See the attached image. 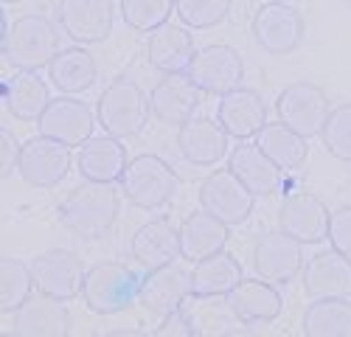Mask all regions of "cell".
Masks as SVG:
<instances>
[{
	"label": "cell",
	"instance_id": "obj_1",
	"mask_svg": "<svg viewBox=\"0 0 351 337\" xmlns=\"http://www.w3.org/2000/svg\"><path fill=\"white\" fill-rule=\"evenodd\" d=\"M119 191L112 183H90L76 186L56 208V219L65 231L79 239H101L110 234L119 216Z\"/></svg>",
	"mask_w": 351,
	"mask_h": 337
},
{
	"label": "cell",
	"instance_id": "obj_2",
	"mask_svg": "<svg viewBox=\"0 0 351 337\" xmlns=\"http://www.w3.org/2000/svg\"><path fill=\"white\" fill-rule=\"evenodd\" d=\"M152 112L149 96L141 90V84L119 76L107 84V90L96 101V118L104 132L115 138H132L146 127V118Z\"/></svg>",
	"mask_w": 351,
	"mask_h": 337
},
{
	"label": "cell",
	"instance_id": "obj_3",
	"mask_svg": "<svg viewBox=\"0 0 351 337\" xmlns=\"http://www.w3.org/2000/svg\"><path fill=\"white\" fill-rule=\"evenodd\" d=\"M141 275L119 262H99L87 270L82 298L93 315H115L135 303L141 292Z\"/></svg>",
	"mask_w": 351,
	"mask_h": 337
},
{
	"label": "cell",
	"instance_id": "obj_4",
	"mask_svg": "<svg viewBox=\"0 0 351 337\" xmlns=\"http://www.w3.org/2000/svg\"><path fill=\"white\" fill-rule=\"evenodd\" d=\"M178 175L174 168L158 155H138L127 163L121 175V191L138 208H160L174 200L178 194Z\"/></svg>",
	"mask_w": 351,
	"mask_h": 337
},
{
	"label": "cell",
	"instance_id": "obj_5",
	"mask_svg": "<svg viewBox=\"0 0 351 337\" xmlns=\"http://www.w3.org/2000/svg\"><path fill=\"white\" fill-rule=\"evenodd\" d=\"M3 53L20 71H37L51 65L60 53V34L56 25L43 14H25L14 23V32L3 45Z\"/></svg>",
	"mask_w": 351,
	"mask_h": 337
},
{
	"label": "cell",
	"instance_id": "obj_6",
	"mask_svg": "<svg viewBox=\"0 0 351 337\" xmlns=\"http://www.w3.org/2000/svg\"><path fill=\"white\" fill-rule=\"evenodd\" d=\"M17 172L28 186L53 188L71 172V147L56 138L43 135V132L37 138H28L20 147Z\"/></svg>",
	"mask_w": 351,
	"mask_h": 337
},
{
	"label": "cell",
	"instance_id": "obj_7",
	"mask_svg": "<svg viewBox=\"0 0 351 337\" xmlns=\"http://www.w3.org/2000/svg\"><path fill=\"white\" fill-rule=\"evenodd\" d=\"M278 121L301 132L304 138H315L324 132V124L329 118V99L326 93L312 82H292L278 93L276 101Z\"/></svg>",
	"mask_w": 351,
	"mask_h": 337
},
{
	"label": "cell",
	"instance_id": "obj_8",
	"mask_svg": "<svg viewBox=\"0 0 351 337\" xmlns=\"http://www.w3.org/2000/svg\"><path fill=\"white\" fill-rule=\"evenodd\" d=\"M256 194L228 168H217L199 186V205L217 219H222L228 228L230 225H242L253 214Z\"/></svg>",
	"mask_w": 351,
	"mask_h": 337
},
{
	"label": "cell",
	"instance_id": "obj_9",
	"mask_svg": "<svg viewBox=\"0 0 351 337\" xmlns=\"http://www.w3.org/2000/svg\"><path fill=\"white\" fill-rule=\"evenodd\" d=\"M34 273V284L40 295L56 298V301H71L84 290V264L73 250L65 247H53L45 250L34 259L32 264Z\"/></svg>",
	"mask_w": 351,
	"mask_h": 337
},
{
	"label": "cell",
	"instance_id": "obj_10",
	"mask_svg": "<svg viewBox=\"0 0 351 337\" xmlns=\"http://www.w3.org/2000/svg\"><path fill=\"white\" fill-rule=\"evenodd\" d=\"M186 73L202 93L225 96L228 90H237L242 84L245 65H242V56L237 53V48L219 42V45H208V48L197 51Z\"/></svg>",
	"mask_w": 351,
	"mask_h": 337
},
{
	"label": "cell",
	"instance_id": "obj_11",
	"mask_svg": "<svg viewBox=\"0 0 351 337\" xmlns=\"http://www.w3.org/2000/svg\"><path fill=\"white\" fill-rule=\"evenodd\" d=\"M304 267L301 242L287 231L261 234L253 245V270L270 284H289Z\"/></svg>",
	"mask_w": 351,
	"mask_h": 337
},
{
	"label": "cell",
	"instance_id": "obj_12",
	"mask_svg": "<svg viewBox=\"0 0 351 337\" xmlns=\"http://www.w3.org/2000/svg\"><path fill=\"white\" fill-rule=\"evenodd\" d=\"M304 17L287 3H267L253 14V37L261 51L273 56L292 53L304 42Z\"/></svg>",
	"mask_w": 351,
	"mask_h": 337
},
{
	"label": "cell",
	"instance_id": "obj_13",
	"mask_svg": "<svg viewBox=\"0 0 351 337\" xmlns=\"http://www.w3.org/2000/svg\"><path fill=\"white\" fill-rule=\"evenodd\" d=\"M189 298H191V275L174 264L149 270V275L141 281V292H138L143 312L155 318L158 323L166 321L171 312L183 309Z\"/></svg>",
	"mask_w": 351,
	"mask_h": 337
},
{
	"label": "cell",
	"instance_id": "obj_14",
	"mask_svg": "<svg viewBox=\"0 0 351 337\" xmlns=\"http://www.w3.org/2000/svg\"><path fill=\"white\" fill-rule=\"evenodd\" d=\"M112 0H60V6H56L60 28L82 45L107 40L112 32Z\"/></svg>",
	"mask_w": 351,
	"mask_h": 337
},
{
	"label": "cell",
	"instance_id": "obj_15",
	"mask_svg": "<svg viewBox=\"0 0 351 337\" xmlns=\"http://www.w3.org/2000/svg\"><path fill=\"white\" fill-rule=\"evenodd\" d=\"M228 309L242 326H265L281 315V292L265 278H242L228 295Z\"/></svg>",
	"mask_w": 351,
	"mask_h": 337
},
{
	"label": "cell",
	"instance_id": "obj_16",
	"mask_svg": "<svg viewBox=\"0 0 351 337\" xmlns=\"http://www.w3.org/2000/svg\"><path fill=\"white\" fill-rule=\"evenodd\" d=\"M329 219L332 214L326 211L324 200H317L315 194H292L284 200L278 211V228L295 236L301 245H317L329 239Z\"/></svg>",
	"mask_w": 351,
	"mask_h": 337
},
{
	"label": "cell",
	"instance_id": "obj_17",
	"mask_svg": "<svg viewBox=\"0 0 351 337\" xmlns=\"http://www.w3.org/2000/svg\"><path fill=\"white\" fill-rule=\"evenodd\" d=\"M228 132L208 116H194L178 129V149L191 166H214L228 155Z\"/></svg>",
	"mask_w": 351,
	"mask_h": 337
},
{
	"label": "cell",
	"instance_id": "obj_18",
	"mask_svg": "<svg viewBox=\"0 0 351 337\" xmlns=\"http://www.w3.org/2000/svg\"><path fill=\"white\" fill-rule=\"evenodd\" d=\"M79 175L90 183H115L127 168V147L115 135H90L76 155Z\"/></svg>",
	"mask_w": 351,
	"mask_h": 337
},
{
	"label": "cell",
	"instance_id": "obj_19",
	"mask_svg": "<svg viewBox=\"0 0 351 337\" xmlns=\"http://www.w3.org/2000/svg\"><path fill=\"white\" fill-rule=\"evenodd\" d=\"M304 290L315 298H348L351 295V259L340 250H320L304 267Z\"/></svg>",
	"mask_w": 351,
	"mask_h": 337
},
{
	"label": "cell",
	"instance_id": "obj_20",
	"mask_svg": "<svg viewBox=\"0 0 351 337\" xmlns=\"http://www.w3.org/2000/svg\"><path fill=\"white\" fill-rule=\"evenodd\" d=\"M199 88L189 79V73H163V79L152 88L149 104L163 124H186L194 118L199 107Z\"/></svg>",
	"mask_w": 351,
	"mask_h": 337
},
{
	"label": "cell",
	"instance_id": "obj_21",
	"mask_svg": "<svg viewBox=\"0 0 351 337\" xmlns=\"http://www.w3.org/2000/svg\"><path fill=\"white\" fill-rule=\"evenodd\" d=\"M93 112L79 99H56L40 116V132L62 140L68 147H82L93 135Z\"/></svg>",
	"mask_w": 351,
	"mask_h": 337
},
{
	"label": "cell",
	"instance_id": "obj_22",
	"mask_svg": "<svg viewBox=\"0 0 351 337\" xmlns=\"http://www.w3.org/2000/svg\"><path fill=\"white\" fill-rule=\"evenodd\" d=\"M217 121L225 127L230 138H253L261 127L267 124V104L261 101V96L250 88H237L219 96L217 104Z\"/></svg>",
	"mask_w": 351,
	"mask_h": 337
},
{
	"label": "cell",
	"instance_id": "obj_23",
	"mask_svg": "<svg viewBox=\"0 0 351 337\" xmlns=\"http://www.w3.org/2000/svg\"><path fill=\"white\" fill-rule=\"evenodd\" d=\"M180 256H183L180 231H174L169 225V219L146 222L132 236V259L146 270H158V267L174 264Z\"/></svg>",
	"mask_w": 351,
	"mask_h": 337
},
{
	"label": "cell",
	"instance_id": "obj_24",
	"mask_svg": "<svg viewBox=\"0 0 351 337\" xmlns=\"http://www.w3.org/2000/svg\"><path fill=\"white\" fill-rule=\"evenodd\" d=\"M194 40L186 32V25H160L149 32V42H146V60L160 73H183L189 71L194 60Z\"/></svg>",
	"mask_w": 351,
	"mask_h": 337
},
{
	"label": "cell",
	"instance_id": "obj_25",
	"mask_svg": "<svg viewBox=\"0 0 351 337\" xmlns=\"http://www.w3.org/2000/svg\"><path fill=\"white\" fill-rule=\"evenodd\" d=\"M228 166H230V172L237 175L256 197H270L284 183V177H281L284 168H278L265 152H261L256 147V140H253V144H239L237 149H233Z\"/></svg>",
	"mask_w": 351,
	"mask_h": 337
},
{
	"label": "cell",
	"instance_id": "obj_26",
	"mask_svg": "<svg viewBox=\"0 0 351 337\" xmlns=\"http://www.w3.org/2000/svg\"><path fill=\"white\" fill-rule=\"evenodd\" d=\"M228 245V225L222 219H217L214 214H208L206 208L194 211L191 216L183 219L180 225V247L183 256L191 262H202L214 256V253H222Z\"/></svg>",
	"mask_w": 351,
	"mask_h": 337
},
{
	"label": "cell",
	"instance_id": "obj_27",
	"mask_svg": "<svg viewBox=\"0 0 351 337\" xmlns=\"http://www.w3.org/2000/svg\"><path fill=\"white\" fill-rule=\"evenodd\" d=\"M306 140L309 138H304L301 132L287 127L284 121L265 124L256 132V147L265 152L278 168H284V172H298V168L306 163V155H309Z\"/></svg>",
	"mask_w": 351,
	"mask_h": 337
},
{
	"label": "cell",
	"instance_id": "obj_28",
	"mask_svg": "<svg viewBox=\"0 0 351 337\" xmlns=\"http://www.w3.org/2000/svg\"><path fill=\"white\" fill-rule=\"evenodd\" d=\"M3 101L6 110L20 121H40L45 107L51 104L48 99V84L34 73V71H20L12 79L3 82Z\"/></svg>",
	"mask_w": 351,
	"mask_h": 337
},
{
	"label": "cell",
	"instance_id": "obj_29",
	"mask_svg": "<svg viewBox=\"0 0 351 337\" xmlns=\"http://www.w3.org/2000/svg\"><path fill=\"white\" fill-rule=\"evenodd\" d=\"M242 281V264L230 253H214V256L194 262L191 270V295H228Z\"/></svg>",
	"mask_w": 351,
	"mask_h": 337
},
{
	"label": "cell",
	"instance_id": "obj_30",
	"mask_svg": "<svg viewBox=\"0 0 351 337\" xmlns=\"http://www.w3.org/2000/svg\"><path fill=\"white\" fill-rule=\"evenodd\" d=\"M68 309L62 301L40 295V298H28L17 312H14V332L17 334H65L68 332Z\"/></svg>",
	"mask_w": 351,
	"mask_h": 337
},
{
	"label": "cell",
	"instance_id": "obj_31",
	"mask_svg": "<svg viewBox=\"0 0 351 337\" xmlns=\"http://www.w3.org/2000/svg\"><path fill=\"white\" fill-rule=\"evenodd\" d=\"M304 334L312 337H346L351 334V303L348 298H315L301 318Z\"/></svg>",
	"mask_w": 351,
	"mask_h": 337
},
{
	"label": "cell",
	"instance_id": "obj_32",
	"mask_svg": "<svg viewBox=\"0 0 351 337\" xmlns=\"http://www.w3.org/2000/svg\"><path fill=\"white\" fill-rule=\"evenodd\" d=\"M51 82L62 93H82L96 82V60L93 53H87L82 48H65L53 56V62L48 65Z\"/></svg>",
	"mask_w": 351,
	"mask_h": 337
},
{
	"label": "cell",
	"instance_id": "obj_33",
	"mask_svg": "<svg viewBox=\"0 0 351 337\" xmlns=\"http://www.w3.org/2000/svg\"><path fill=\"white\" fill-rule=\"evenodd\" d=\"M34 273L20 259H3L0 267V309L3 312H17V309L32 298L34 290Z\"/></svg>",
	"mask_w": 351,
	"mask_h": 337
},
{
	"label": "cell",
	"instance_id": "obj_34",
	"mask_svg": "<svg viewBox=\"0 0 351 337\" xmlns=\"http://www.w3.org/2000/svg\"><path fill=\"white\" fill-rule=\"evenodd\" d=\"M178 0H121V17L135 32H155L174 14Z\"/></svg>",
	"mask_w": 351,
	"mask_h": 337
},
{
	"label": "cell",
	"instance_id": "obj_35",
	"mask_svg": "<svg viewBox=\"0 0 351 337\" xmlns=\"http://www.w3.org/2000/svg\"><path fill=\"white\" fill-rule=\"evenodd\" d=\"M230 3L233 0H178L174 14L186 28H211L228 17Z\"/></svg>",
	"mask_w": 351,
	"mask_h": 337
},
{
	"label": "cell",
	"instance_id": "obj_36",
	"mask_svg": "<svg viewBox=\"0 0 351 337\" xmlns=\"http://www.w3.org/2000/svg\"><path fill=\"white\" fill-rule=\"evenodd\" d=\"M320 138L332 158L351 163V104H340L329 112Z\"/></svg>",
	"mask_w": 351,
	"mask_h": 337
},
{
	"label": "cell",
	"instance_id": "obj_37",
	"mask_svg": "<svg viewBox=\"0 0 351 337\" xmlns=\"http://www.w3.org/2000/svg\"><path fill=\"white\" fill-rule=\"evenodd\" d=\"M329 242L335 250H340L343 256L351 259V205L340 208L329 219Z\"/></svg>",
	"mask_w": 351,
	"mask_h": 337
},
{
	"label": "cell",
	"instance_id": "obj_38",
	"mask_svg": "<svg viewBox=\"0 0 351 337\" xmlns=\"http://www.w3.org/2000/svg\"><path fill=\"white\" fill-rule=\"evenodd\" d=\"M17 160H20L17 140L9 132H3V172H12V168H17Z\"/></svg>",
	"mask_w": 351,
	"mask_h": 337
},
{
	"label": "cell",
	"instance_id": "obj_39",
	"mask_svg": "<svg viewBox=\"0 0 351 337\" xmlns=\"http://www.w3.org/2000/svg\"><path fill=\"white\" fill-rule=\"evenodd\" d=\"M12 3H20V0H3V6H12Z\"/></svg>",
	"mask_w": 351,
	"mask_h": 337
},
{
	"label": "cell",
	"instance_id": "obj_40",
	"mask_svg": "<svg viewBox=\"0 0 351 337\" xmlns=\"http://www.w3.org/2000/svg\"><path fill=\"white\" fill-rule=\"evenodd\" d=\"M270 3H289V0H270Z\"/></svg>",
	"mask_w": 351,
	"mask_h": 337
},
{
	"label": "cell",
	"instance_id": "obj_41",
	"mask_svg": "<svg viewBox=\"0 0 351 337\" xmlns=\"http://www.w3.org/2000/svg\"><path fill=\"white\" fill-rule=\"evenodd\" d=\"M348 3H351V0H348Z\"/></svg>",
	"mask_w": 351,
	"mask_h": 337
}]
</instances>
